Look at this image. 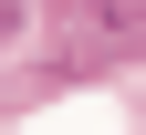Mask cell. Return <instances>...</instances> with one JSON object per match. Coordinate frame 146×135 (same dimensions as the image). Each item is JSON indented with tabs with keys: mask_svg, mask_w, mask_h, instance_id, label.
<instances>
[{
	"mask_svg": "<svg viewBox=\"0 0 146 135\" xmlns=\"http://www.w3.org/2000/svg\"><path fill=\"white\" fill-rule=\"evenodd\" d=\"M11 31H21V0H0V42H11Z\"/></svg>",
	"mask_w": 146,
	"mask_h": 135,
	"instance_id": "obj_1",
	"label": "cell"
}]
</instances>
